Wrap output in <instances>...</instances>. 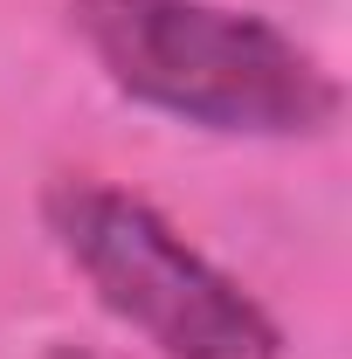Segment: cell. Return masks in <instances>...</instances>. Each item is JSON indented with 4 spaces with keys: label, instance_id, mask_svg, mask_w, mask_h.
Here are the masks:
<instances>
[{
    "label": "cell",
    "instance_id": "7a4b0ae2",
    "mask_svg": "<svg viewBox=\"0 0 352 359\" xmlns=\"http://www.w3.org/2000/svg\"><path fill=\"white\" fill-rule=\"evenodd\" d=\"M48 228L97 304L166 359H276V318L138 194L62 180L48 194Z\"/></svg>",
    "mask_w": 352,
    "mask_h": 359
},
{
    "label": "cell",
    "instance_id": "6da1fadb",
    "mask_svg": "<svg viewBox=\"0 0 352 359\" xmlns=\"http://www.w3.org/2000/svg\"><path fill=\"white\" fill-rule=\"evenodd\" d=\"M76 35L132 104L235 138H304L339 118L325 62L256 14L208 0H76Z\"/></svg>",
    "mask_w": 352,
    "mask_h": 359
}]
</instances>
